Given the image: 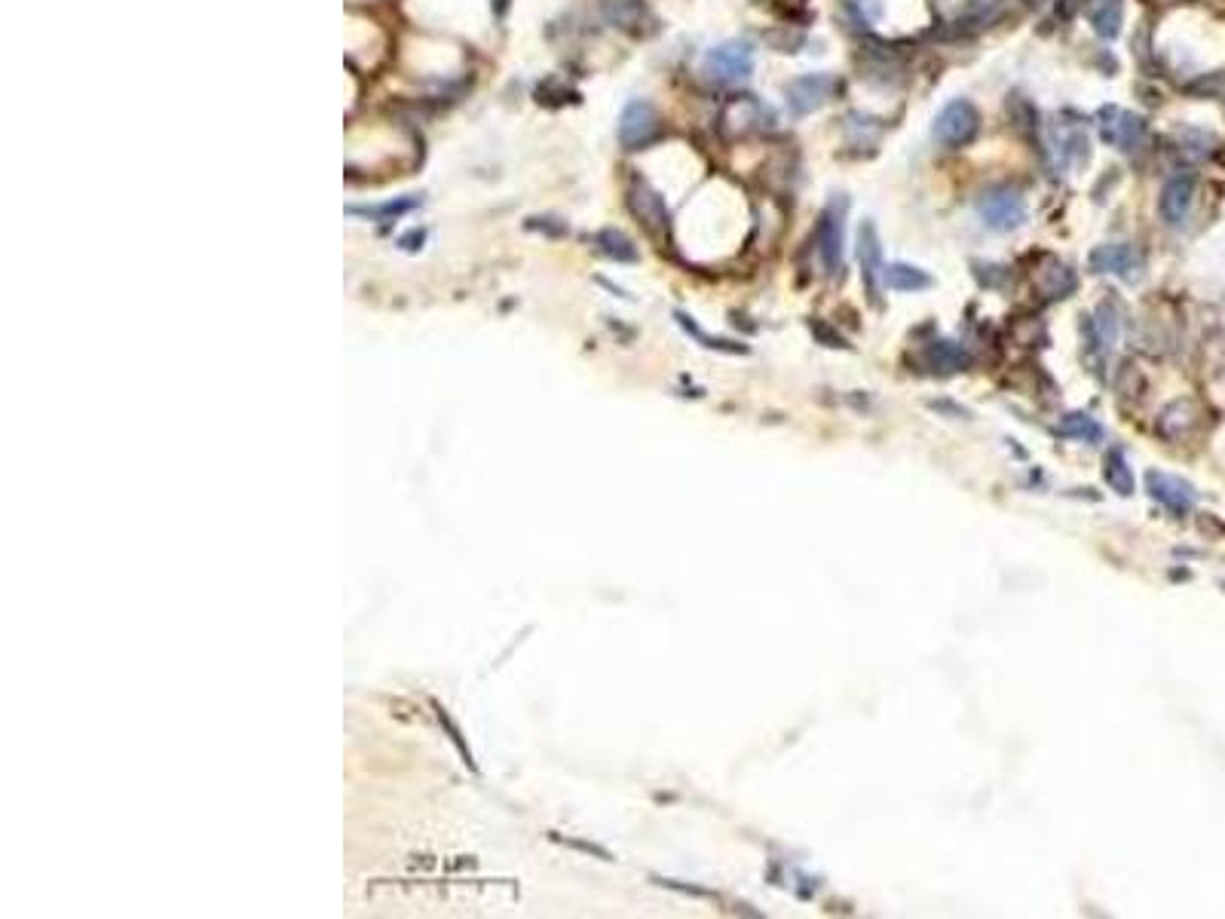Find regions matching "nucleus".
I'll return each instance as SVG.
<instances>
[{
    "label": "nucleus",
    "instance_id": "obj_1",
    "mask_svg": "<svg viewBox=\"0 0 1225 919\" xmlns=\"http://www.w3.org/2000/svg\"><path fill=\"white\" fill-rule=\"evenodd\" d=\"M1097 129L1100 138L1109 144V148L1121 151V154H1137L1146 148L1149 141V126L1140 114L1134 111H1124L1118 105H1106L1097 114Z\"/></svg>",
    "mask_w": 1225,
    "mask_h": 919
},
{
    "label": "nucleus",
    "instance_id": "obj_2",
    "mask_svg": "<svg viewBox=\"0 0 1225 919\" xmlns=\"http://www.w3.org/2000/svg\"><path fill=\"white\" fill-rule=\"evenodd\" d=\"M977 215L984 221V227L996 233H1011L1026 221V200L1020 197V190L999 184L977 197Z\"/></svg>",
    "mask_w": 1225,
    "mask_h": 919
},
{
    "label": "nucleus",
    "instance_id": "obj_3",
    "mask_svg": "<svg viewBox=\"0 0 1225 919\" xmlns=\"http://www.w3.org/2000/svg\"><path fill=\"white\" fill-rule=\"evenodd\" d=\"M980 132V114L968 99H953L947 102L935 123H931V135L941 141L944 148H968Z\"/></svg>",
    "mask_w": 1225,
    "mask_h": 919
},
{
    "label": "nucleus",
    "instance_id": "obj_4",
    "mask_svg": "<svg viewBox=\"0 0 1225 919\" xmlns=\"http://www.w3.org/2000/svg\"><path fill=\"white\" fill-rule=\"evenodd\" d=\"M843 246H846V200L833 197L818 221V255L827 276H843Z\"/></svg>",
    "mask_w": 1225,
    "mask_h": 919
},
{
    "label": "nucleus",
    "instance_id": "obj_5",
    "mask_svg": "<svg viewBox=\"0 0 1225 919\" xmlns=\"http://www.w3.org/2000/svg\"><path fill=\"white\" fill-rule=\"evenodd\" d=\"M754 71V46L748 40H723L705 56V74L717 83H739Z\"/></svg>",
    "mask_w": 1225,
    "mask_h": 919
},
{
    "label": "nucleus",
    "instance_id": "obj_6",
    "mask_svg": "<svg viewBox=\"0 0 1225 919\" xmlns=\"http://www.w3.org/2000/svg\"><path fill=\"white\" fill-rule=\"evenodd\" d=\"M837 77L833 74H803L797 80H791L784 86V102H788V111L794 117H806L818 108H824L833 92H837Z\"/></svg>",
    "mask_w": 1225,
    "mask_h": 919
},
{
    "label": "nucleus",
    "instance_id": "obj_7",
    "mask_svg": "<svg viewBox=\"0 0 1225 919\" xmlns=\"http://www.w3.org/2000/svg\"><path fill=\"white\" fill-rule=\"evenodd\" d=\"M659 114L650 102L644 99H634L625 105L622 117H619V141L625 151H641L647 144H653L659 138Z\"/></svg>",
    "mask_w": 1225,
    "mask_h": 919
},
{
    "label": "nucleus",
    "instance_id": "obj_8",
    "mask_svg": "<svg viewBox=\"0 0 1225 919\" xmlns=\"http://www.w3.org/2000/svg\"><path fill=\"white\" fill-rule=\"evenodd\" d=\"M1088 267H1091V273H1100V276H1118V279H1124V282H1134V279H1140L1143 276V255L1134 249V246H1127V243H1106V246H1097L1091 255H1088Z\"/></svg>",
    "mask_w": 1225,
    "mask_h": 919
},
{
    "label": "nucleus",
    "instance_id": "obj_9",
    "mask_svg": "<svg viewBox=\"0 0 1225 919\" xmlns=\"http://www.w3.org/2000/svg\"><path fill=\"white\" fill-rule=\"evenodd\" d=\"M1146 491L1155 503H1161L1173 515H1189L1198 503V494L1189 481H1183L1180 475L1158 472V469L1146 472Z\"/></svg>",
    "mask_w": 1225,
    "mask_h": 919
},
{
    "label": "nucleus",
    "instance_id": "obj_10",
    "mask_svg": "<svg viewBox=\"0 0 1225 919\" xmlns=\"http://www.w3.org/2000/svg\"><path fill=\"white\" fill-rule=\"evenodd\" d=\"M720 123L735 135H751V132L769 129L775 123V111L763 105L760 99H754V95H735V99L723 108Z\"/></svg>",
    "mask_w": 1225,
    "mask_h": 919
},
{
    "label": "nucleus",
    "instance_id": "obj_11",
    "mask_svg": "<svg viewBox=\"0 0 1225 919\" xmlns=\"http://www.w3.org/2000/svg\"><path fill=\"white\" fill-rule=\"evenodd\" d=\"M858 261H861V279L867 285V295L876 301L879 298V282H886V261H882V243L873 221H864L858 227Z\"/></svg>",
    "mask_w": 1225,
    "mask_h": 919
},
{
    "label": "nucleus",
    "instance_id": "obj_12",
    "mask_svg": "<svg viewBox=\"0 0 1225 919\" xmlns=\"http://www.w3.org/2000/svg\"><path fill=\"white\" fill-rule=\"evenodd\" d=\"M1192 197H1195V175L1192 172H1176L1167 178L1164 190H1161V218L1170 227H1183L1192 209Z\"/></svg>",
    "mask_w": 1225,
    "mask_h": 919
},
{
    "label": "nucleus",
    "instance_id": "obj_13",
    "mask_svg": "<svg viewBox=\"0 0 1225 919\" xmlns=\"http://www.w3.org/2000/svg\"><path fill=\"white\" fill-rule=\"evenodd\" d=\"M628 206H631V212L637 218H641V224H647L650 230H665L668 227L665 200L659 197V190H653L644 178H634V184L628 190Z\"/></svg>",
    "mask_w": 1225,
    "mask_h": 919
},
{
    "label": "nucleus",
    "instance_id": "obj_14",
    "mask_svg": "<svg viewBox=\"0 0 1225 919\" xmlns=\"http://www.w3.org/2000/svg\"><path fill=\"white\" fill-rule=\"evenodd\" d=\"M1008 10V0H965L962 10L953 19V28L959 34H977L990 25H996Z\"/></svg>",
    "mask_w": 1225,
    "mask_h": 919
},
{
    "label": "nucleus",
    "instance_id": "obj_15",
    "mask_svg": "<svg viewBox=\"0 0 1225 919\" xmlns=\"http://www.w3.org/2000/svg\"><path fill=\"white\" fill-rule=\"evenodd\" d=\"M604 16L610 25L628 34H641L650 25V10L644 0H604Z\"/></svg>",
    "mask_w": 1225,
    "mask_h": 919
},
{
    "label": "nucleus",
    "instance_id": "obj_16",
    "mask_svg": "<svg viewBox=\"0 0 1225 919\" xmlns=\"http://www.w3.org/2000/svg\"><path fill=\"white\" fill-rule=\"evenodd\" d=\"M1057 163L1060 166H1085L1091 160V141L1082 126H1066L1060 123L1057 129Z\"/></svg>",
    "mask_w": 1225,
    "mask_h": 919
},
{
    "label": "nucleus",
    "instance_id": "obj_17",
    "mask_svg": "<svg viewBox=\"0 0 1225 919\" xmlns=\"http://www.w3.org/2000/svg\"><path fill=\"white\" fill-rule=\"evenodd\" d=\"M925 362L935 368V371L953 374V371H965L974 359H971V353H968L962 344H956V341H931V344L925 347Z\"/></svg>",
    "mask_w": 1225,
    "mask_h": 919
},
{
    "label": "nucleus",
    "instance_id": "obj_18",
    "mask_svg": "<svg viewBox=\"0 0 1225 919\" xmlns=\"http://www.w3.org/2000/svg\"><path fill=\"white\" fill-rule=\"evenodd\" d=\"M1121 19H1124L1121 0H1094L1088 7V22L1103 40H1115L1121 34Z\"/></svg>",
    "mask_w": 1225,
    "mask_h": 919
},
{
    "label": "nucleus",
    "instance_id": "obj_19",
    "mask_svg": "<svg viewBox=\"0 0 1225 919\" xmlns=\"http://www.w3.org/2000/svg\"><path fill=\"white\" fill-rule=\"evenodd\" d=\"M1057 435H1063V439H1075V442L1100 445V442L1106 439V429H1103L1091 414L1075 411V414H1066V417L1057 423Z\"/></svg>",
    "mask_w": 1225,
    "mask_h": 919
},
{
    "label": "nucleus",
    "instance_id": "obj_20",
    "mask_svg": "<svg viewBox=\"0 0 1225 919\" xmlns=\"http://www.w3.org/2000/svg\"><path fill=\"white\" fill-rule=\"evenodd\" d=\"M1103 478H1106V485H1109L1118 497H1131L1134 488H1137L1134 469H1131V463H1127L1124 451H1118V448H1112V451L1106 454V460H1103Z\"/></svg>",
    "mask_w": 1225,
    "mask_h": 919
},
{
    "label": "nucleus",
    "instance_id": "obj_21",
    "mask_svg": "<svg viewBox=\"0 0 1225 919\" xmlns=\"http://www.w3.org/2000/svg\"><path fill=\"white\" fill-rule=\"evenodd\" d=\"M886 285L892 288V292H925V288H931V276L925 273V270H919V267H913V264H904V261H895V264H886Z\"/></svg>",
    "mask_w": 1225,
    "mask_h": 919
},
{
    "label": "nucleus",
    "instance_id": "obj_22",
    "mask_svg": "<svg viewBox=\"0 0 1225 919\" xmlns=\"http://www.w3.org/2000/svg\"><path fill=\"white\" fill-rule=\"evenodd\" d=\"M1088 341L1100 353H1109L1115 347V341H1118V319L1106 304L1097 310L1094 319H1088Z\"/></svg>",
    "mask_w": 1225,
    "mask_h": 919
},
{
    "label": "nucleus",
    "instance_id": "obj_23",
    "mask_svg": "<svg viewBox=\"0 0 1225 919\" xmlns=\"http://www.w3.org/2000/svg\"><path fill=\"white\" fill-rule=\"evenodd\" d=\"M595 246H598V252L601 255H607L610 261H619V264H634L637 261V249H634V243L631 239L622 233V230H601L598 236H595Z\"/></svg>",
    "mask_w": 1225,
    "mask_h": 919
},
{
    "label": "nucleus",
    "instance_id": "obj_24",
    "mask_svg": "<svg viewBox=\"0 0 1225 919\" xmlns=\"http://www.w3.org/2000/svg\"><path fill=\"white\" fill-rule=\"evenodd\" d=\"M1039 288L1048 298H1069L1075 292V273L1066 264L1051 261V267L1039 273Z\"/></svg>",
    "mask_w": 1225,
    "mask_h": 919
},
{
    "label": "nucleus",
    "instance_id": "obj_25",
    "mask_svg": "<svg viewBox=\"0 0 1225 919\" xmlns=\"http://www.w3.org/2000/svg\"><path fill=\"white\" fill-rule=\"evenodd\" d=\"M879 132H882V126H879V120L870 117V114L852 111V114L846 117V135H849V141H852V148H864V144H873V141L879 138Z\"/></svg>",
    "mask_w": 1225,
    "mask_h": 919
},
{
    "label": "nucleus",
    "instance_id": "obj_26",
    "mask_svg": "<svg viewBox=\"0 0 1225 919\" xmlns=\"http://www.w3.org/2000/svg\"><path fill=\"white\" fill-rule=\"evenodd\" d=\"M1008 114L1020 132H1029V135L1039 132V111L1029 105L1023 95H1008Z\"/></svg>",
    "mask_w": 1225,
    "mask_h": 919
},
{
    "label": "nucleus",
    "instance_id": "obj_27",
    "mask_svg": "<svg viewBox=\"0 0 1225 919\" xmlns=\"http://www.w3.org/2000/svg\"><path fill=\"white\" fill-rule=\"evenodd\" d=\"M846 13L852 16L855 25L864 28V25H873L879 19L882 7H879V0H846Z\"/></svg>",
    "mask_w": 1225,
    "mask_h": 919
},
{
    "label": "nucleus",
    "instance_id": "obj_28",
    "mask_svg": "<svg viewBox=\"0 0 1225 919\" xmlns=\"http://www.w3.org/2000/svg\"><path fill=\"white\" fill-rule=\"evenodd\" d=\"M677 319H680V325H683L686 331H690V334H696V337H699V341H702V344H705L708 350H723V353H745V347H739V344H735V347H732L729 341H720V337H708V334H705V331H702L699 325H693V322H690V316H683V313H677Z\"/></svg>",
    "mask_w": 1225,
    "mask_h": 919
},
{
    "label": "nucleus",
    "instance_id": "obj_29",
    "mask_svg": "<svg viewBox=\"0 0 1225 919\" xmlns=\"http://www.w3.org/2000/svg\"><path fill=\"white\" fill-rule=\"evenodd\" d=\"M417 203L414 200H402V203H386V206H380V209H353V212H359V215H368V218H374V215H383V218H396V215H402V212H408V209H414Z\"/></svg>",
    "mask_w": 1225,
    "mask_h": 919
}]
</instances>
